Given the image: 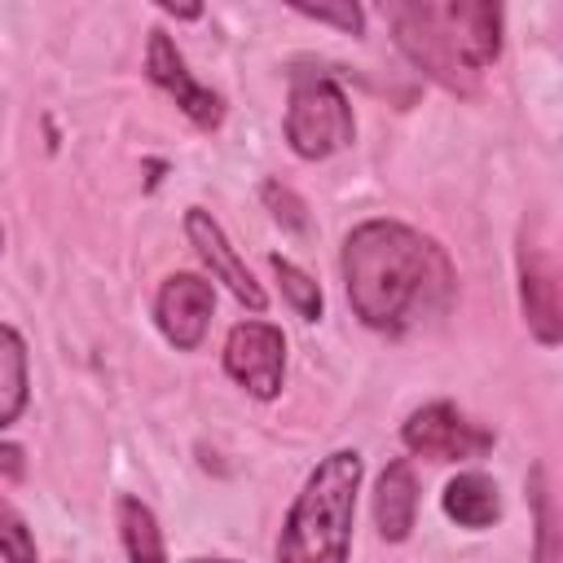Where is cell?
<instances>
[{"label":"cell","instance_id":"cell-6","mask_svg":"<svg viewBox=\"0 0 563 563\" xmlns=\"http://www.w3.org/2000/svg\"><path fill=\"white\" fill-rule=\"evenodd\" d=\"M400 440L409 453L431 457V462H466L493 449V431L475 427L457 405L435 400L409 413V422L400 427Z\"/></svg>","mask_w":563,"mask_h":563},{"label":"cell","instance_id":"cell-22","mask_svg":"<svg viewBox=\"0 0 563 563\" xmlns=\"http://www.w3.org/2000/svg\"><path fill=\"white\" fill-rule=\"evenodd\" d=\"M0 246H4V229H0Z\"/></svg>","mask_w":563,"mask_h":563},{"label":"cell","instance_id":"cell-17","mask_svg":"<svg viewBox=\"0 0 563 563\" xmlns=\"http://www.w3.org/2000/svg\"><path fill=\"white\" fill-rule=\"evenodd\" d=\"M299 18H312V22H325V26H339L343 35H361L365 31V13L361 4L343 0V4H290Z\"/></svg>","mask_w":563,"mask_h":563},{"label":"cell","instance_id":"cell-7","mask_svg":"<svg viewBox=\"0 0 563 563\" xmlns=\"http://www.w3.org/2000/svg\"><path fill=\"white\" fill-rule=\"evenodd\" d=\"M145 75H150V84H158V88L180 106V114H185L194 128H202V132L220 128L224 101L189 75V66H185V57H180V48L172 44L167 31H150V44H145Z\"/></svg>","mask_w":563,"mask_h":563},{"label":"cell","instance_id":"cell-8","mask_svg":"<svg viewBox=\"0 0 563 563\" xmlns=\"http://www.w3.org/2000/svg\"><path fill=\"white\" fill-rule=\"evenodd\" d=\"M216 286L198 273H172L154 295V321L176 352H194L211 325Z\"/></svg>","mask_w":563,"mask_h":563},{"label":"cell","instance_id":"cell-21","mask_svg":"<svg viewBox=\"0 0 563 563\" xmlns=\"http://www.w3.org/2000/svg\"><path fill=\"white\" fill-rule=\"evenodd\" d=\"M189 563H233V559H189Z\"/></svg>","mask_w":563,"mask_h":563},{"label":"cell","instance_id":"cell-18","mask_svg":"<svg viewBox=\"0 0 563 563\" xmlns=\"http://www.w3.org/2000/svg\"><path fill=\"white\" fill-rule=\"evenodd\" d=\"M264 202L273 207V216H277L286 229H303V224H308V220H303V202H299V198H295L286 185L268 180V185H264Z\"/></svg>","mask_w":563,"mask_h":563},{"label":"cell","instance_id":"cell-13","mask_svg":"<svg viewBox=\"0 0 563 563\" xmlns=\"http://www.w3.org/2000/svg\"><path fill=\"white\" fill-rule=\"evenodd\" d=\"M31 400V374H26V343L13 325H0V431H9Z\"/></svg>","mask_w":563,"mask_h":563},{"label":"cell","instance_id":"cell-20","mask_svg":"<svg viewBox=\"0 0 563 563\" xmlns=\"http://www.w3.org/2000/svg\"><path fill=\"white\" fill-rule=\"evenodd\" d=\"M158 9H163V13H172V18H198V13H202L198 4H185V9H176V4H158Z\"/></svg>","mask_w":563,"mask_h":563},{"label":"cell","instance_id":"cell-4","mask_svg":"<svg viewBox=\"0 0 563 563\" xmlns=\"http://www.w3.org/2000/svg\"><path fill=\"white\" fill-rule=\"evenodd\" d=\"M356 141V119L347 106V92L325 70H295L290 75V101H286V145L317 163Z\"/></svg>","mask_w":563,"mask_h":563},{"label":"cell","instance_id":"cell-2","mask_svg":"<svg viewBox=\"0 0 563 563\" xmlns=\"http://www.w3.org/2000/svg\"><path fill=\"white\" fill-rule=\"evenodd\" d=\"M396 48L449 92H471L501 53V9L484 0L383 4Z\"/></svg>","mask_w":563,"mask_h":563},{"label":"cell","instance_id":"cell-14","mask_svg":"<svg viewBox=\"0 0 563 563\" xmlns=\"http://www.w3.org/2000/svg\"><path fill=\"white\" fill-rule=\"evenodd\" d=\"M119 537H123L128 563H167L163 528L141 497H119Z\"/></svg>","mask_w":563,"mask_h":563},{"label":"cell","instance_id":"cell-5","mask_svg":"<svg viewBox=\"0 0 563 563\" xmlns=\"http://www.w3.org/2000/svg\"><path fill=\"white\" fill-rule=\"evenodd\" d=\"M224 369L255 400H273L286 378V334L273 321H238L224 339Z\"/></svg>","mask_w":563,"mask_h":563},{"label":"cell","instance_id":"cell-12","mask_svg":"<svg viewBox=\"0 0 563 563\" xmlns=\"http://www.w3.org/2000/svg\"><path fill=\"white\" fill-rule=\"evenodd\" d=\"M440 506H444V515H449L457 528H471V532L493 528V523L501 519V493H497V484H493L484 471H462V475H453V479L444 484V493H440Z\"/></svg>","mask_w":563,"mask_h":563},{"label":"cell","instance_id":"cell-16","mask_svg":"<svg viewBox=\"0 0 563 563\" xmlns=\"http://www.w3.org/2000/svg\"><path fill=\"white\" fill-rule=\"evenodd\" d=\"M0 559L4 563H35V537L9 497H0Z\"/></svg>","mask_w":563,"mask_h":563},{"label":"cell","instance_id":"cell-3","mask_svg":"<svg viewBox=\"0 0 563 563\" xmlns=\"http://www.w3.org/2000/svg\"><path fill=\"white\" fill-rule=\"evenodd\" d=\"M361 475L365 462L356 449H334L317 462L282 523L277 563H347Z\"/></svg>","mask_w":563,"mask_h":563},{"label":"cell","instance_id":"cell-15","mask_svg":"<svg viewBox=\"0 0 563 563\" xmlns=\"http://www.w3.org/2000/svg\"><path fill=\"white\" fill-rule=\"evenodd\" d=\"M268 264H273V273H277V282H282V295L290 299V308H295L303 321H317V317H321V286H317L299 264H290V260H282V255H273Z\"/></svg>","mask_w":563,"mask_h":563},{"label":"cell","instance_id":"cell-1","mask_svg":"<svg viewBox=\"0 0 563 563\" xmlns=\"http://www.w3.org/2000/svg\"><path fill=\"white\" fill-rule=\"evenodd\" d=\"M343 286L352 312L383 334H405L449 312L457 273L449 255L400 220H365L343 242Z\"/></svg>","mask_w":563,"mask_h":563},{"label":"cell","instance_id":"cell-19","mask_svg":"<svg viewBox=\"0 0 563 563\" xmlns=\"http://www.w3.org/2000/svg\"><path fill=\"white\" fill-rule=\"evenodd\" d=\"M0 466H4V471L18 479V475H22V449H13V444H0Z\"/></svg>","mask_w":563,"mask_h":563},{"label":"cell","instance_id":"cell-9","mask_svg":"<svg viewBox=\"0 0 563 563\" xmlns=\"http://www.w3.org/2000/svg\"><path fill=\"white\" fill-rule=\"evenodd\" d=\"M185 233H189V246L198 251V260L211 268V277L224 282L242 308H251V312H264V308H268V295L260 290V282L251 277V268L238 260V251L229 246V238H224V229L211 220V211L189 207V211H185Z\"/></svg>","mask_w":563,"mask_h":563},{"label":"cell","instance_id":"cell-11","mask_svg":"<svg viewBox=\"0 0 563 563\" xmlns=\"http://www.w3.org/2000/svg\"><path fill=\"white\" fill-rule=\"evenodd\" d=\"M418 519V475L405 457L387 462V471L374 484V523L383 541H405Z\"/></svg>","mask_w":563,"mask_h":563},{"label":"cell","instance_id":"cell-10","mask_svg":"<svg viewBox=\"0 0 563 563\" xmlns=\"http://www.w3.org/2000/svg\"><path fill=\"white\" fill-rule=\"evenodd\" d=\"M519 303H523V321L537 334V343L554 347L563 339V308H559V268L554 255L532 246L523 238L519 246Z\"/></svg>","mask_w":563,"mask_h":563}]
</instances>
